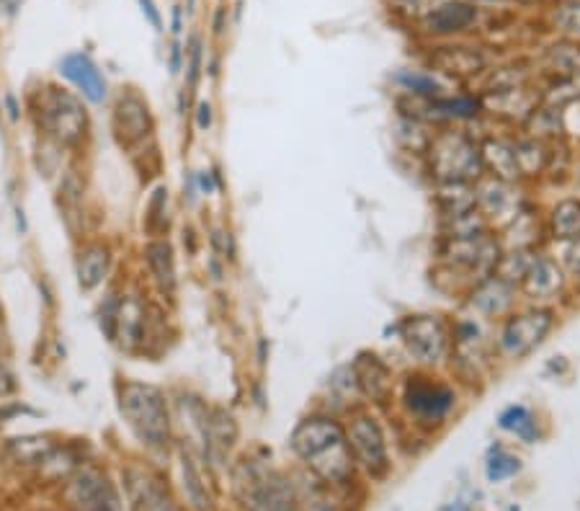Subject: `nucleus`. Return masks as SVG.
Returning a JSON list of instances; mask_svg holds the SVG:
<instances>
[{"label":"nucleus","mask_w":580,"mask_h":511,"mask_svg":"<svg viewBox=\"0 0 580 511\" xmlns=\"http://www.w3.org/2000/svg\"><path fill=\"white\" fill-rule=\"evenodd\" d=\"M521 282H524V290L529 297L550 300V297H555L557 292L562 290L565 277H562V271L557 269L555 261L544 259V256H537V259L524 269Z\"/></svg>","instance_id":"2eb2a0df"},{"label":"nucleus","mask_w":580,"mask_h":511,"mask_svg":"<svg viewBox=\"0 0 580 511\" xmlns=\"http://www.w3.org/2000/svg\"><path fill=\"white\" fill-rule=\"evenodd\" d=\"M477 21V8L462 0H449L441 6L431 8L423 16V29L431 37H452V34H462Z\"/></svg>","instance_id":"9b49d317"},{"label":"nucleus","mask_w":580,"mask_h":511,"mask_svg":"<svg viewBox=\"0 0 580 511\" xmlns=\"http://www.w3.org/2000/svg\"><path fill=\"white\" fill-rule=\"evenodd\" d=\"M109 248L106 246H88L80 253L78 259V282L86 292L96 290L98 284L104 282L106 271H109Z\"/></svg>","instance_id":"6ab92c4d"},{"label":"nucleus","mask_w":580,"mask_h":511,"mask_svg":"<svg viewBox=\"0 0 580 511\" xmlns=\"http://www.w3.org/2000/svg\"><path fill=\"white\" fill-rule=\"evenodd\" d=\"M65 496L73 511H116L119 504L111 483L96 470H80L70 481Z\"/></svg>","instance_id":"1a4fd4ad"},{"label":"nucleus","mask_w":580,"mask_h":511,"mask_svg":"<svg viewBox=\"0 0 580 511\" xmlns=\"http://www.w3.org/2000/svg\"><path fill=\"white\" fill-rule=\"evenodd\" d=\"M405 406L423 421H441L454 408V393L441 382L426 377H410L405 385Z\"/></svg>","instance_id":"6e6552de"},{"label":"nucleus","mask_w":580,"mask_h":511,"mask_svg":"<svg viewBox=\"0 0 580 511\" xmlns=\"http://www.w3.org/2000/svg\"><path fill=\"white\" fill-rule=\"evenodd\" d=\"M39 117H42L44 130L55 137V140H60L62 145H75V142H80L83 135H86L88 127L86 109H83V104L68 91L49 88L47 96H44L42 101Z\"/></svg>","instance_id":"7ed1b4c3"},{"label":"nucleus","mask_w":580,"mask_h":511,"mask_svg":"<svg viewBox=\"0 0 580 511\" xmlns=\"http://www.w3.org/2000/svg\"><path fill=\"white\" fill-rule=\"evenodd\" d=\"M544 65L560 78H575V75H580V44L573 39L552 44L544 52Z\"/></svg>","instance_id":"412c9836"},{"label":"nucleus","mask_w":580,"mask_h":511,"mask_svg":"<svg viewBox=\"0 0 580 511\" xmlns=\"http://www.w3.org/2000/svg\"><path fill=\"white\" fill-rule=\"evenodd\" d=\"M181 470H184V491H186V499L191 501V506H194L196 511H207L209 506H212V499L207 496V488H204L202 483V475H199V470H196L194 460H191L189 455H181Z\"/></svg>","instance_id":"b1692460"},{"label":"nucleus","mask_w":580,"mask_h":511,"mask_svg":"<svg viewBox=\"0 0 580 511\" xmlns=\"http://www.w3.org/2000/svg\"><path fill=\"white\" fill-rule=\"evenodd\" d=\"M395 81L400 83L405 91L416 93V96H423V99H431V101L439 99L441 91H444L439 81H434V78L426 73H416V70H403V73L397 75Z\"/></svg>","instance_id":"bb28decb"},{"label":"nucleus","mask_w":580,"mask_h":511,"mask_svg":"<svg viewBox=\"0 0 580 511\" xmlns=\"http://www.w3.org/2000/svg\"><path fill=\"white\" fill-rule=\"evenodd\" d=\"M354 380L359 388L372 398V401H385L392 390V375L387 364L374 354L361 357V362L354 364Z\"/></svg>","instance_id":"dca6fc26"},{"label":"nucleus","mask_w":580,"mask_h":511,"mask_svg":"<svg viewBox=\"0 0 580 511\" xmlns=\"http://www.w3.org/2000/svg\"><path fill=\"white\" fill-rule=\"evenodd\" d=\"M19 8V0H0V13H6V16H13Z\"/></svg>","instance_id":"e433bc0d"},{"label":"nucleus","mask_w":580,"mask_h":511,"mask_svg":"<svg viewBox=\"0 0 580 511\" xmlns=\"http://www.w3.org/2000/svg\"><path fill=\"white\" fill-rule=\"evenodd\" d=\"M519 3H562V0H519Z\"/></svg>","instance_id":"79ce46f5"},{"label":"nucleus","mask_w":580,"mask_h":511,"mask_svg":"<svg viewBox=\"0 0 580 511\" xmlns=\"http://www.w3.org/2000/svg\"><path fill=\"white\" fill-rule=\"evenodd\" d=\"M434 117L441 119H475L480 114V101L472 96H457V99H434L431 101Z\"/></svg>","instance_id":"393cba45"},{"label":"nucleus","mask_w":580,"mask_h":511,"mask_svg":"<svg viewBox=\"0 0 580 511\" xmlns=\"http://www.w3.org/2000/svg\"><path fill=\"white\" fill-rule=\"evenodd\" d=\"M114 130L124 145H132V142L142 140L150 132V111H147V104L140 96L129 93L116 104Z\"/></svg>","instance_id":"ddd939ff"},{"label":"nucleus","mask_w":580,"mask_h":511,"mask_svg":"<svg viewBox=\"0 0 580 511\" xmlns=\"http://www.w3.org/2000/svg\"><path fill=\"white\" fill-rule=\"evenodd\" d=\"M199 186H202V191H207V194H214V189H217V184H214V173L212 171H204L199 173Z\"/></svg>","instance_id":"f704fd0d"},{"label":"nucleus","mask_w":580,"mask_h":511,"mask_svg":"<svg viewBox=\"0 0 580 511\" xmlns=\"http://www.w3.org/2000/svg\"><path fill=\"white\" fill-rule=\"evenodd\" d=\"M498 297H513L511 284H508L506 279H490V282H485L483 287L472 295V305H475L477 310H483L485 315H501L506 313L508 305L498 302Z\"/></svg>","instance_id":"5701e85b"},{"label":"nucleus","mask_w":580,"mask_h":511,"mask_svg":"<svg viewBox=\"0 0 580 511\" xmlns=\"http://www.w3.org/2000/svg\"><path fill=\"white\" fill-rule=\"evenodd\" d=\"M431 62L439 70L452 75H475L485 65L483 55L470 50V47H441L436 55H431Z\"/></svg>","instance_id":"a211bd4d"},{"label":"nucleus","mask_w":580,"mask_h":511,"mask_svg":"<svg viewBox=\"0 0 580 511\" xmlns=\"http://www.w3.org/2000/svg\"><path fill=\"white\" fill-rule=\"evenodd\" d=\"M140 8L147 16V21L155 26V31H163V19H160V13H158V8H155L153 0H140Z\"/></svg>","instance_id":"2f4dec72"},{"label":"nucleus","mask_w":580,"mask_h":511,"mask_svg":"<svg viewBox=\"0 0 580 511\" xmlns=\"http://www.w3.org/2000/svg\"><path fill=\"white\" fill-rule=\"evenodd\" d=\"M570 266L580 274V241H575L573 248H570Z\"/></svg>","instance_id":"c9c22d12"},{"label":"nucleus","mask_w":580,"mask_h":511,"mask_svg":"<svg viewBox=\"0 0 580 511\" xmlns=\"http://www.w3.org/2000/svg\"><path fill=\"white\" fill-rule=\"evenodd\" d=\"M196 124H199V130H209V127H212V106H209V104H199V114H196Z\"/></svg>","instance_id":"473e14b6"},{"label":"nucleus","mask_w":580,"mask_h":511,"mask_svg":"<svg viewBox=\"0 0 580 511\" xmlns=\"http://www.w3.org/2000/svg\"><path fill=\"white\" fill-rule=\"evenodd\" d=\"M245 506L251 511H297L294 491L279 475H261L251 481L245 493Z\"/></svg>","instance_id":"9d476101"},{"label":"nucleus","mask_w":580,"mask_h":511,"mask_svg":"<svg viewBox=\"0 0 580 511\" xmlns=\"http://www.w3.org/2000/svg\"><path fill=\"white\" fill-rule=\"evenodd\" d=\"M519 470H521L519 457H513V455H508V452L498 450L490 455L485 473H488L490 483H503V481H508V478H513Z\"/></svg>","instance_id":"cd10ccee"},{"label":"nucleus","mask_w":580,"mask_h":511,"mask_svg":"<svg viewBox=\"0 0 580 511\" xmlns=\"http://www.w3.org/2000/svg\"><path fill=\"white\" fill-rule=\"evenodd\" d=\"M147 310L140 302V297L127 295L122 302H116L114 313V336L111 339L122 341L124 349H135L145 339Z\"/></svg>","instance_id":"4468645a"},{"label":"nucleus","mask_w":580,"mask_h":511,"mask_svg":"<svg viewBox=\"0 0 580 511\" xmlns=\"http://www.w3.org/2000/svg\"><path fill=\"white\" fill-rule=\"evenodd\" d=\"M550 21L565 37H580V0H562V3H557Z\"/></svg>","instance_id":"a878e982"},{"label":"nucleus","mask_w":580,"mask_h":511,"mask_svg":"<svg viewBox=\"0 0 580 511\" xmlns=\"http://www.w3.org/2000/svg\"><path fill=\"white\" fill-rule=\"evenodd\" d=\"M439 511H470V506H464V504H459V501H454V504L441 506Z\"/></svg>","instance_id":"ea45409f"},{"label":"nucleus","mask_w":580,"mask_h":511,"mask_svg":"<svg viewBox=\"0 0 580 511\" xmlns=\"http://www.w3.org/2000/svg\"><path fill=\"white\" fill-rule=\"evenodd\" d=\"M490 153H485L488 158H493L495 168L501 176L506 179H513V176H519V161H516V148H506L501 142H490L488 145Z\"/></svg>","instance_id":"c85d7f7f"},{"label":"nucleus","mask_w":580,"mask_h":511,"mask_svg":"<svg viewBox=\"0 0 580 511\" xmlns=\"http://www.w3.org/2000/svg\"><path fill=\"white\" fill-rule=\"evenodd\" d=\"M60 73L78 88L88 101L101 104L106 99V81L96 62L83 52H73L60 62Z\"/></svg>","instance_id":"f8f14e48"},{"label":"nucleus","mask_w":580,"mask_h":511,"mask_svg":"<svg viewBox=\"0 0 580 511\" xmlns=\"http://www.w3.org/2000/svg\"><path fill=\"white\" fill-rule=\"evenodd\" d=\"M16 222H19V230H21V233H26V217H24V210H16Z\"/></svg>","instance_id":"a19ab883"},{"label":"nucleus","mask_w":580,"mask_h":511,"mask_svg":"<svg viewBox=\"0 0 580 511\" xmlns=\"http://www.w3.org/2000/svg\"><path fill=\"white\" fill-rule=\"evenodd\" d=\"M498 426L503 431H511L516 437L524 439L526 444L537 442V421H534L532 411L526 406H511L498 416Z\"/></svg>","instance_id":"4be33fe9"},{"label":"nucleus","mask_w":580,"mask_h":511,"mask_svg":"<svg viewBox=\"0 0 580 511\" xmlns=\"http://www.w3.org/2000/svg\"><path fill=\"white\" fill-rule=\"evenodd\" d=\"M199 68H202V44H199V39H191V65H189L191 86H196V78H199Z\"/></svg>","instance_id":"c756f323"},{"label":"nucleus","mask_w":580,"mask_h":511,"mask_svg":"<svg viewBox=\"0 0 580 511\" xmlns=\"http://www.w3.org/2000/svg\"><path fill=\"white\" fill-rule=\"evenodd\" d=\"M145 259L155 282H158L163 295L176 292V261H173V248L168 241H153L145 246Z\"/></svg>","instance_id":"f3484780"},{"label":"nucleus","mask_w":580,"mask_h":511,"mask_svg":"<svg viewBox=\"0 0 580 511\" xmlns=\"http://www.w3.org/2000/svg\"><path fill=\"white\" fill-rule=\"evenodd\" d=\"M173 34H181V6L173 8Z\"/></svg>","instance_id":"58836bf2"},{"label":"nucleus","mask_w":580,"mask_h":511,"mask_svg":"<svg viewBox=\"0 0 580 511\" xmlns=\"http://www.w3.org/2000/svg\"><path fill=\"white\" fill-rule=\"evenodd\" d=\"M119 411L129 429L147 447H165L171 439V416L165 395L145 382H124L119 388Z\"/></svg>","instance_id":"f03ea898"},{"label":"nucleus","mask_w":580,"mask_h":511,"mask_svg":"<svg viewBox=\"0 0 580 511\" xmlns=\"http://www.w3.org/2000/svg\"><path fill=\"white\" fill-rule=\"evenodd\" d=\"M292 450L328 483H346L354 475V457L348 450L346 431L338 421L312 416L292 431Z\"/></svg>","instance_id":"f257e3e1"},{"label":"nucleus","mask_w":580,"mask_h":511,"mask_svg":"<svg viewBox=\"0 0 580 511\" xmlns=\"http://www.w3.org/2000/svg\"><path fill=\"white\" fill-rule=\"evenodd\" d=\"M403 339L418 362L436 364L444 357L449 333L436 315H413L403 323Z\"/></svg>","instance_id":"0eeeda50"},{"label":"nucleus","mask_w":580,"mask_h":511,"mask_svg":"<svg viewBox=\"0 0 580 511\" xmlns=\"http://www.w3.org/2000/svg\"><path fill=\"white\" fill-rule=\"evenodd\" d=\"M6 106H8V119H11V122H19L21 109H19V101H16V96H13V93H8L6 96Z\"/></svg>","instance_id":"72a5a7b5"},{"label":"nucleus","mask_w":580,"mask_h":511,"mask_svg":"<svg viewBox=\"0 0 580 511\" xmlns=\"http://www.w3.org/2000/svg\"><path fill=\"white\" fill-rule=\"evenodd\" d=\"M13 390H16V377H13V372L8 370L6 364H0V398L11 395Z\"/></svg>","instance_id":"7c9ffc66"},{"label":"nucleus","mask_w":580,"mask_h":511,"mask_svg":"<svg viewBox=\"0 0 580 511\" xmlns=\"http://www.w3.org/2000/svg\"><path fill=\"white\" fill-rule=\"evenodd\" d=\"M431 163L441 179L462 184L483 171V153L462 135H444L431 148Z\"/></svg>","instance_id":"20e7f679"},{"label":"nucleus","mask_w":580,"mask_h":511,"mask_svg":"<svg viewBox=\"0 0 580 511\" xmlns=\"http://www.w3.org/2000/svg\"><path fill=\"white\" fill-rule=\"evenodd\" d=\"M550 222L555 241H580V199H562L555 204Z\"/></svg>","instance_id":"aec40b11"},{"label":"nucleus","mask_w":580,"mask_h":511,"mask_svg":"<svg viewBox=\"0 0 580 511\" xmlns=\"http://www.w3.org/2000/svg\"><path fill=\"white\" fill-rule=\"evenodd\" d=\"M346 442L356 465H361L369 475L379 478L387 473L390 462H387L385 434L372 416H356L346 431Z\"/></svg>","instance_id":"39448f33"},{"label":"nucleus","mask_w":580,"mask_h":511,"mask_svg":"<svg viewBox=\"0 0 580 511\" xmlns=\"http://www.w3.org/2000/svg\"><path fill=\"white\" fill-rule=\"evenodd\" d=\"M555 326V315L552 310H529L506 323L501 333V351L511 359H521L526 354H532L542 341L547 339V333Z\"/></svg>","instance_id":"423d86ee"},{"label":"nucleus","mask_w":580,"mask_h":511,"mask_svg":"<svg viewBox=\"0 0 580 511\" xmlns=\"http://www.w3.org/2000/svg\"><path fill=\"white\" fill-rule=\"evenodd\" d=\"M171 70L173 73H178L181 70V47H173V55H171Z\"/></svg>","instance_id":"4c0bfd02"}]
</instances>
